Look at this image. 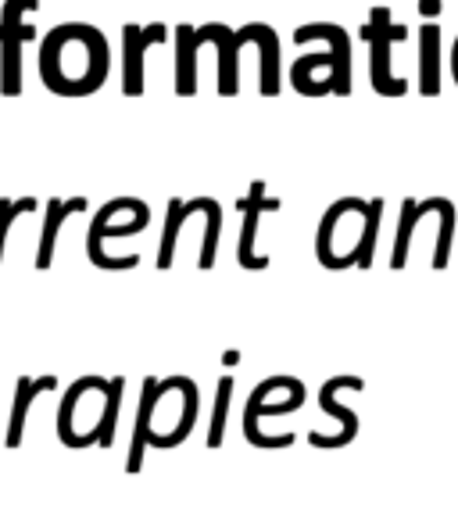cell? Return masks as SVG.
Returning a JSON list of instances; mask_svg holds the SVG:
<instances>
[{
	"label": "cell",
	"instance_id": "obj_1",
	"mask_svg": "<svg viewBox=\"0 0 458 512\" xmlns=\"http://www.w3.org/2000/svg\"><path fill=\"white\" fill-rule=\"evenodd\" d=\"M326 40L330 51L308 54L290 69V83H294L297 94L308 97H323V94H351V36L344 33L333 22H312V26H301L294 33V43H312Z\"/></svg>",
	"mask_w": 458,
	"mask_h": 512
},
{
	"label": "cell",
	"instance_id": "obj_2",
	"mask_svg": "<svg viewBox=\"0 0 458 512\" xmlns=\"http://www.w3.org/2000/svg\"><path fill=\"white\" fill-rule=\"evenodd\" d=\"M129 208H136V197H115V201H108V205L94 215V222H90V233H86V258H90L97 269H111V273H119V269H136V265H140V255L111 258L108 251H104V237H129V233L147 230L151 212L133 215L129 222H111L115 215L129 212Z\"/></svg>",
	"mask_w": 458,
	"mask_h": 512
},
{
	"label": "cell",
	"instance_id": "obj_3",
	"mask_svg": "<svg viewBox=\"0 0 458 512\" xmlns=\"http://www.w3.org/2000/svg\"><path fill=\"white\" fill-rule=\"evenodd\" d=\"M40 8V0H8L0 11V94H22V43L33 40L36 29L22 22L26 11Z\"/></svg>",
	"mask_w": 458,
	"mask_h": 512
},
{
	"label": "cell",
	"instance_id": "obj_4",
	"mask_svg": "<svg viewBox=\"0 0 458 512\" xmlns=\"http://www.w3.org/2000/svg\"><path fill=\"white\" fill-rule=\"evenodd\" d=\"M362 36L369 40V47H373V58H369V79H373V90L383 97H401L408 90V83L391 72V47L401 40H408V29L394 26L391 11L387 8H376L373 15H369V26L362 29Z\"/></svg>",
	"mask_w": 458,
	"mask_h": 512
},
{
	"label": "cell",
	"instance_id": "obj_5",
	"mask_svg": "<svg viewBox=\"0 0 458 512\" xmlns=\"http://www.w3.org/2000/svg\"><path fill=\"white\" fill-rule=\"evenodd\" d=\"M165 40V26H122V94L126 97H140L144 94V54L151 43Z\"/></svg>",
	"mask_w": 458,
	"mask_h": 512
},
{
	"label": "cell",
	"instance_id": "obj_6",
	"mask_svg": "<svg viewBox=\"0 0 458 512\" xmlns=\"http://www.w3.org/2000/svg\"><path fill=\"white\" fill-rule=\"evenodd\" d=\"M362 380L358 376H333L330 384L323 387V394H319V405H323V412L326 416H333L340 423V434L337 437H323V434H312V448H344V444H351L355 441V434H358V416L351 409H344V405L337 402V391H362Z\"/></svg>",
	"mask_w": 458,
	"mask_h": 512
},
{
	"label": "cell",
	"instance_id": "obj_7",
	"mask_svg": "<svg viewBox=\"0 0 458 512\" xmlns=\"http://www.w3.org/2000/svg\"><path fill=\"white\" fill-rule=\"evenodd\" d=\"M240 215H244V226H240V248H237V262L244 269H269V258L255 251V233H258V215L262 212H276L280 208V197H265V187L255 183L251 194L237 201Z\"/></svg>",
	"mask_w": 458,
	"mask_h": 512
},
{
	"label": "cell",
	"instance_id": "obj_8",
	"mask_svg": "<svg viewBox=\"0 0 458 512\" xmlns=\"http://www.w3.org/2000/svg\"><path fill=\"white\" fill-rule=\"evenodd\" d=\"M179 387V376H169V380H154L147 376L144 380V398H140V416H136V434H133V444H129V459H126V473H140L144 466V452L147 444H151V434H154V405L162 402L165 394L176 391Z\"/></svg>",
	"mask_w": 458,
	"mask_h": 512
},
{
	"label": "cell",
	"instance_id": "obj_9",
	"mask_svg": "<svg viewBox=\"0 0 458 512\" xmlns=\"http://www.w3.org/2000/svg\"><path fill=\"white\" fill-rule=\"evenodd\" d=\"M222 22L194 29V26H176V94L194 97L197 94V51L204 43H212Z\"/></svg>",
	"mask_w": 458,
	"mask_h": 512
},
{
	"label": "cell",
	"instance_id": "obj_10",
	"mask_svg": "<svg viewBox=\"0 0 458 512\" xmlns=\"http://www.w3.org/2000/svg\"><path fill=\"white\" fill-rule=\"evenodd\" d=\"M305 405V387H297L294 394H290L287 402H276V405H265L262 398H247V412H244V437L255 448H290L294 444V434H283V437H262L258 434V416H287V412L301 409Z\"/></svg>",
	"mask_w": 458,
	"mask_h": 512
},
{
	"label": "cell",
	"instance_id": "obj_11",
	"mask_svg": "<svg viewBox=\"0 0 458 512\" xmlns=\"http://www.w3.org/2000/svg\"><path fill=\"white\" fill-rule=\"evenodd\" d=\"M444 43H441V26L437 22H426L419 29V90L426 97L441 94V58H444Z\"/></svg>",
	"mask_w": 458,
	"mask_h": 512
},
{
	"label": "cell",
	"instance_id": "obj_12",
	"mask_svg": "<svg viewBox=\"0 0 458 512\" xmlns=\"http://www.w3.org/2000/svg\"><path fill=\"white\" fill-rule=\"evenodd\" d=\"M76 212H86V197H72V201H65V197H51V201H47V222H43V233H40V255H36V269H51L61 222H65L68 215H76Z\"/></svg>",
	"mask_w": 458,
	"mask_h": 512
},
{
	"label": "cell",
	"instance_id": "obj_13",
	"mask_svg": "<svg viewBox=\"0 0 458 512\" xmlns=\"http://www.w3.org/2000/svg\"><path fill=\"white\" fill-rule=\"evenodd\" d=\"M58 387V380L54 376H40V380H33V376H18V398H15V409H11V427H8V448H18L22 444V430H26V416H29V405L40 398L43 391H54Z\"/></svg>",
	"mask_w": 458,
	"mask_h": 512
},
{
	"label": "cell",
	"instance_id": "obj_14",
	"mask_svg": "<svg viewBox=\"0 0 458 512\" xmlns=\"http://www.w3.org/2000/svg\"><path fill=\"white\" fill-rule=\"evenodd\" d=\"M247 36H251V43H258V51H262V94L276 97L280 94V43H276V33H272V26H265V22H251Z\"/></svg>",
	"mask_w": 458,
	"mask_h": 512
},
{
	"label": "cell",
	"instance_id": "obj_15",
	"mask_svg": "<svg viewBox=\"0 0 458 512\" xmlns=\"http://www.w3.org/2000/svg\"><path fill=\"white\" fill-rule=\"evenodd\" d=\"M215 43H219V94L233 97L237 94V51L244 43H251V36H247V26L237 29V33L222 26Z\"/></svg>",
	"mask_w": 458,
	"mask_h": 512
},
{
	"label": "cell",
	"instance_id": "obj_16",
	"mask_svg": "<svg viewBox=\"0 0 458 512\" xmlns=\"http://www.w3.org/2000/svg\"><path fill=\"white\" fill-rule=\"evenodd\" d=\"M441 208V197H426V201H412L408 197L405 205H401V222H398V240H394V258L391 265L394 269H405L408 262V244H412V230H416V222H423V215L437 212Z\"/></svg>",
	"mask_w": 458,
	"mask_h": 512
},
{
	"label": "cell",
	"instance_id": "obj_17",
	"mask_svg": "<svg viewBox=\"0 0 458 512\" xmlns=\"http://www.w3.org/2000/svg\"><path fill=\"white\" fill-rule=\"evenodd\" d=\"M197 212H204V197H194V201H179V197H172V201H169V219H165V237H162V251H158V269H169V265H172L179 230H183L190 215H197Z\"/></svg>",
	"mask_w": 458,
	"mask_h": 512
},
{
	"label": "cell",
	"instance_id": "obj_18",
	"mask_svg": "<svg viewBox=\"0 0 458 512\" xmlns=\"http://www.w3.org/2000/svg\"><path fill=\"white\" fill-rule=\"evenodd\" d=\"M179 394H183V416H179V423H176V430H172V434H154L151 437L154 448H176V444L187 441L190 430H194L197 409H201V398H197V384H194V380H187V376H179Z\"/></svg>",
	"mask_w": 458,
	"mask_h": 512
},
{
	"label": "cell",
	"instance_id": "obj_19",
	"mask_svg": "<svg viewBox=\"0 0 458 512\" xmlns=\"http://www.w3.org/2000/svg\"><path fill=\"white\" fill-rule=\"evenodd\" d=\"M122 387H126V380H122V376H115V380L108 384V394H104V412H101V419H97V427L90 430V434H94V441L101 444V448H111V441H115V423H119Z\"/></svg>",
	"mask_w": 458,
	"mask_h": 512
},
{
	"label": "cell",
	"instance_id": "obj_20",
	"mask_svg": "<svg viewBox=\"0 0 458 512\" xmlns=\"http://www.w3.org/2000/svg\"><path fill=\"white\" fill-rule=\"evenodd\" d=\"M380 219H383V197H373V201L365 205V226H362V237H358V248H355L358 269H369V265H373L376 237H380Z\"/></svg>",
	"mask_w": 458,
	"mask_h": 512
},
{
	"label": "cell",
	"instance_id": "obj_21",
	"mask_svg": "<svg viewBox=\"0 0 458 512\" xmlns=\"http://www.w3.org/2000/svg\"><path fill=\"white\" fill-rule=\"evenodd\" d=\"M229 394H233V376H222V380H219V394H215V409H212V430H208V448H219L222 437H226Z\"/></svg>",
	"mask_w": 458,
	"mask_h": 512
},
{
	"label": "cell",
	"instance_id": "obj_22",
	"mask_svg": "<svg viewBox=\"0 0 458 512\" xmlns=\"http://www.w3.org/2000/svg\"><path fill=\"white\" fill-rule=\"evenodd\" d=\"M26 212H36V197H18V201L0 197V258H4V240H8V230L15 226L18 215H26Z\"/></svg>",
	"mask_w": 458,
	"mask_h": 512
},
{
	"label": "cell",
	"instance_id": "obj_23",
	"mask_svg": "<svg viewBox=\"0 0 458 512\" xmlns=\"http://www.w3.org/2000/svg\"><path fill=\"white\" fill-rule=\"evenodd\" d=\"M451 76H455V83H458V40H455V47H451Z\"/></svg>",
	"mask_w": 458,
	"mask_h": 512
}]
</instances>
